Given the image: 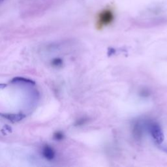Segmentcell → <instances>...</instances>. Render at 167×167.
<instances>
[{"label": "cell", "instance_id": "cell-1", "mask_svg": "<svg viewBox=\"0 0 167 167\" xmlns=\"http://www.w3.org/2000/svg\"><path fill=\"white\" fill-rule=\"evenodd\" d=\"M114 19V14L112 9H105L100 12L97 16V27L102 28L112 24Z\"/></svg>", "mask_w": 167, "mask_h": 167}, {"label": "cell", "instance_id": "cell-2", "mask_svg": "<svg viewBox=\"0 0 167 167\" xmlns=\"http://www.w3.org/2000/svg\"><path fill=\"white\" fill-rule=\"evenodd\" d=\"M151 135L157 144H161L164 141V134L161 127L158 123H153L150 125Z\"/></svg>", "mask_w": 167, "mask_h": 167}, {"label": "cell", "instance_id": "cell-3", "mask_svg": "<svg viewBox=\"0 0 167 167\" xmlns=\"http://www.w3.org/2000/svg\"><path fill=\"white\" fill-rule=\"evenodd\" d=\"M43 155L48 161H52L55 158L56 153L54 150L49 146H45L43 149Z\"/></svg>", "mask_w": 167, "mask_h": 167}, {"label": "cell", "instance_id": "cell-4", "mask_svg": "<svg viewBox=\"0 0 167 167\" xmlns=\"http://www.w3.org/2000/svg\"><path fill=\"white\" fill-rule=\"evenodd\" d=\"M0 115L5 119L9 120L12 122H20L25 118V115L19 114H0Z\"/></svg>", "mask_w": 167, "mask_h": 167}, {"label": "cell", "instance_id": "cell-5", "mask_svg": "<svg viewBox=\"0 0 167 167\" xmlns=\"http://www.w3.org/2000/svg\"><path fill=\"white\" fill-rule=\"evenodd\" d=\"M133 135H134L135 137L137 139H140V138L142 137L144 131H143V126L140 122H137L133 126Z\"/></svg>", "mask_w": 167, "mask_h": 167}, {"label": "cell", "instance_id": "cell-6", "mask_svg": "<svg viewBox=\"0 0 167 167\" xmlns=\"http://www.w3.org/2000/svg\"><path fill=\"white\" fill-rule=\"evenodd\" d=\"M24 82L27 84H35V82L32 80H31L26 79L24 78H20V77H16V78H14L12 79V80L11 81V82Z\"/></svg>", "mask_w": 167, "mask_h": 167}, {"label": "cell", "instance_id": "cell-7", "mask_svg": "<svg viewBox=\"0 0 167 167\" xmlns=\"http://www.w3.org/2000/svg\"><path fill=\"white\" fill-rule=\"evenodd\" d=\"M63 64V60L60 58H56L52 61V65L54 67H60Z\"/></svg>", "mask_w": 167, "mask_h": 167}, {"label": "cell", "instance_id": "cell-8", "mask_svg": "<svg viewBox=\"0 0 167 167\" xmlns=\"http://www.w3.org/2000/svg\"><path fill=\"white\" fill-rule=\"evenodd\" d=\"M64 138V135L61 132H56L54 135V138L56 140H61Z\"/></svg>", "mask_w": 167, "mask_h": 167}, {"label": "cell", "instance_id": "cell-9", "mask_svg": "<svg viewBox=\"0 0 167 167\" xmlns=\"http://www.w3.org/2000/svg\"><path fill=\"white\" fill-rule=\"evenodd\" d=\"M86 119H81L80 120H78L76 122V125H83L84 123H85L86 121Z\"/></svg>", "mask_w": 167, "mask_h": 167}, {"label": "cell", "instance_id": "cell-10", "mask_svg": "<svg viewBox=\"0 0 167 167\" xmlns=\"http://www.w3.org/2000/svg\"><path fill=\"white\" fill-rule=\"evenodd\" d=\"M6 86L5 84H0V88H3Z\"/></svg>", "mask_w": 167, "mask_h": 167}, {"label": "cell", "instance_id": "cell-11", "mask_svg": "<svg viewBox=\"0 0 167 167\" xmlns=\"http://www.w3.org/2000/svg\"><path fill=\"white\" fill-rule=\"evenodd\" d=\"M4 1H5V0H0V3H2V2Z\"/></svg>", "mask_w": 167, "mask_h": 167}]
</instances>
